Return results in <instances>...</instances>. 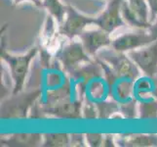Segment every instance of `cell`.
<instances>
[{"instance_id": "26", "label": "cell", "mask_w": 157, "mask_h": 147, "mask_svg": "<svg viewBox=\"0 0 157 147\" xmlns=\"http://www.w3.org/2000/svg\"><path fill=\"white\" fill-rule=\"evenodd\" d=\"M149 30L153 32V34H155L156 35H157V17H156V19L153 21V23L151 24V27L149 28Z\"/></svg>"}, {"instance_id": "6", "label": "cell", "mask_w": 157, "mask_h": 147, "mask_svg": "<svg viewBox=\"0 0 157 147\" xmlns=\"http://www.w3.org/2000/svg\"><path fill=\"white\" fill-rule=\"evenodd\" d=\"M94 18L87 17L77 12L73 7L67 6V14L63 21L59 25L58 32L69 39L78 37L88 26L94 25Z\"/></svg>"}, {"instance_id": "7", "label": "cell", "mask_w": 157, "mask_h": 147, "mask_svg": "<svg viewBox=\"0 0 157 147\" xmlns=\"http://www.w3.org/2000/svg\"><path fill=\"white\" fill-rule=\"evenodd\" d=\"M140 72L148 78L157 76V39L152 43L127 53Z\"/></svg>"}, {"instance_id": "3", "label": "cell", "mask_w": 157, "mask_h": 147, "mask_svg": "<svg viewBox=\"0 0 157 147\" xmlns=\"http://www.w3.org/2000/svg\"><path fill=\"white\" fill-rule=\"evenodd\" d=\"M157 39V35L149 29H135L123 32L111 41L110 47L117 52L128 53L130 51L147 46Z\"/></svg>"}, {"instance_id": "14", "label": "cell", "mask_w": 157, "mask_h": 147, "mask_svg": "<svg viewBox=\"0 0 157 147\" xmlns=\"http://www.w3.org/2000/svg\"><path fill=\"white\" fill-rule=\"evenodd\" d=\"M42 7L47 9L50 15L56 19L59 25L66 17L67 6L63 5L61 0H42Z\"/></svg>"}, {"instance_id": "25", "label": "cell", "mask_w": 157, "mask_h": 147, "mask_svg": "<svg viewBox=\"0 0 157 147\" xmlns=\"http://www.w3.org/2000/svg\"><path fill=\"white\" fill-rule=\"evenodd\" d=\"M24 1H30L33 4H35L36 6H39V7H42V0H14V3L15 4H20Z\"/></svg>"}, {"instance_id": "4", "label": "cell", "mask_w": 157, "mask_h": 147, "mask_svg": "<svg viewBox=\"0 0 157 147\" xmlns=\"http://www.w3.org/2000/svg\"><path fill=\"white\" fill-rule=\"evenodd\" d=\"M121 15L126 25L135 29H149L151 27L150 10L147 0H123Z\"/></svg>"}, {"instance_id": "2", "label": "cell", "mask_w": 157, "mask_h": 147, "mask_svg": "<svg viewBox=\"0 0 157 147\" xmlns=\"http://www.w3.org/2000/svg\"><path fill=\"white\" fill-rule=\"evenodd\" d=\"M56 59L61 63L63 71L72 74L81 65L91 62V56L85 50L80 39H69L58 48L56 51Z\"/></svg>"}, {"instance_id": "12", "label": "cell", "mask_w": 157, "mask_h": 147, "mask_svg": "<svg viewBox=\"0 0 157 147\" xmlns=\"http://www.w3.org/2000/svg\"><path fill=\"white\" fill-rule=\"evenodd\" d=\"M43 142V134L40 133H15L8 139L1 140L3 145L29 147L37 146Z\"/></svg>"}, {"instance_id": "19", "label": "cell", "mask_w": 157, "mask_h": 147, "mask_svg": "<svg viewBox=\"0 0 157 147\" xmlns=\"http://www.w3.org/2000/svg\"><path fill=\"white\" fill-rule=\"evenodd\" d=\"M86 142L91 147H100L104 146L105 135L101 133H86Z\"/></svg>"}, {"instance_id": "22", "label": "cell", "mask_w": 157, "mask_h": 147, "mask_svg": "<svg viewBox=\"0 0 157 147\" xmlns=\"http://www.w3.org/2000/svg\"><path fill=\"white\" fill-rule=\"evenodd\" d=\"M87 143L86 142V137L84 134H78L73 133L70 134V145L71 146H85Z\"/></svg>"}, {"instance_id": "21", "label": "cell", "mask_w": 157, "mask_h": 147, "mask_svg": "<svg viewBox=\"0 0 157 147\" xmlns=\"http://www.w3.org/2000/svg\"><path fill=\"white\" fill-rule=\"evenodd\" d=\"M136 112V105H135V101H129L126 104L120 105V113L122 115L128 118V119H133L136 117L135 113Z\"/></svg>"}, {"instance_id": "17", "label": "cell", "mask_w": 157, "mask_h": 147, "mask_svg": "<svg viewBox=\"0 0 157 147\" xmlns=\"http://www.w3.org/2000/svg\"><path fill=\"white\" fill-rule=\"evenodd\" d=\"M56 19L53 17L52 15L49 14V16L47 17L46 23L44 30H43V44L45 46H48L51 43V40L53 39V37L55 36L56 31H57V27H56Z\"/></svg>"}, {"instance_id": "8", "label": "cell", "mask_w": 157, "mask_h": 147, "mask_svg": "<svg viewBox=\"0 0 157 147\" xmlns=\"http://www.w3.org/2000/svg\"><path fill=\"white\" fill-rule=\"evenodd\" d=\"M122 2L123 0H109L102 13L99 17L95 18L94 25L110 35L117 29L125 26L126 23L121 15Z\"/></svg>"}, {"instance_id": "16", "label": "cell", "mask_w": 157, "mask_h": 147, "mask_svg": "<svg viewBox=\"0 0 157 147\" xmlns=\"http://www.w3.org/2000/svg\"><path fill=\"white\" fill-rule=\"evenodd\" d=\"M97 109H98V118L99 119H109L114 116V114L120 112V105L114 101H105L98 103Z\"/></svg>"}, {"instance_id": "15", "label": "cell", "mask_w": 157, "mask_h": 147, "mask_svg": "<svg viewBox=\"0 0 157 147\" xmlns=\"http://www.w3.org/2000/svg\"><path fill=\"white\" fill-rule=\"evenodd\" d=\"M42 145L45 147H67L70 145V134L53 133L43 134Z\"/></svg>"}, {"instance_id": "23", "label": "cell", "mask_w": 157, "mask_h": 147, "mask_svg": "<svg viewBox=\"0 0 157 147\" xmlns=\"http://www.w3.org/2000/svg\"><path fill=\"white\" fill-rule=\"evenodd\" d=\"M150 10V22L151 24L157 17V0H147Z\"/></svg>"}, {"instance_id": "13", "label": "cell", "mask_w": 157, "mask_h": 147, "mask_svg": "<svg viewBox=\"0 0 157 147\" xmlns=\"http://www.w3.org/2000/svg\"><path fill=\"white\" fill-rule=\"evenodd\" d=\"M120 146L147 147L157 146V134H128L118 140Z\"/></svg>"}, {"instance_id": "5", "label": "cell", "mask_w": 157, "mask_h": 147, "mask_svg": "<svg viewBox=\"0 0 157 147\" xmlns=\"http://www.w3.org/2000/svg\"><path fill=\"white\" fill-rule=\"evenodd\" d=\"M101 56L102 61L109 65L118 79L135 81L140 77V69L127 53L112 49V51H105Z\"/></svg>"}, {"instance_id": "18", "label": "cell", "mask_w": 157, "mask_h": 147, "mask_svg": "<svg viewBox=\"0 0 157 147\" xmlns=\"http://www.w3.org/2000/svg\"><path fill=\"white\" fill-rule=\"evenodd\" d=\"M140 118L144 120L157 118V101H149L140 103Z\"/></svg>"}, {"instance_id": "20", "label": "cell", "mask_w": 157, "mask_h": 147, "mask_svg": "<svg viewBox=\"0 0 157 147\" xmlns=\"http://www.w3.org/2000/svg\"><path fill=\"white\" fill-rule=\"evenodd\" d=\"M82 113H83V118L88 119V120H94L98 118V109H97V105L93 104L91 102L85 103V105L82 108Z\"/></svg>"}, {"instance_id": "1", "label": "cell", "mask_w": 157, "mask_h": 147, "mask_svg": "<svg viewBox=\"0 0 157 147\" xmlns=\"http://www.w3.org/2000/svg\"><path fill=\"white\" fill-rule=\"evenodd\" d=\"M37 53H38V48L33 47L24 55L14 56L9 54L5 49H1V60L6 62L10 69L11 78L13 80L14 88H13V95L21 93L23 90L25 80L28 77L30 63L32 62Z\"/></svg>"}, {"instance_id": "9", "label": "cell", "mask_w": 157, "mask_h": 147, "mask_svg": "<svg viewBox=\"0 0 157 147\" xmlns=\"http://www.w3.org/2000/svg\"><path fill=\"white\" fill-rule=\"evenodd\" d=\"M78 39L81 40L85 50L91 57L96 56L101 49L110 46L112 41L110 34L98 27L95 30H85L78 36Z\"/></svg>"}, {"instance_id": "10", "label": "cell", "mask_w": 157, "mask_h": 147, "mask_svg": "<svg viewBox=\"0 0 157 147\" xmlns=\"http://www.w3.org/2000/svg\"><path fill=\"white\" fill-rule=\"evenodd\" d=\"M82 102L78 100H70V98L47 104L45 112L59 119L78 120L82 116Z\"/></svg>"}, {"instance_id": "11", "label": "cell", "mask_w": 157, "mask_h": 147, "mask_svg": "<svg viewBox=\"0 0 157 147\" xmlns=\"http://www.w3.org/2000/svg\"><path fill=\"white\" fill-rule=\"evenodd\" d=\"M16 95V94H15ZM17 100H13L10 105V109H3V114L7 113L8 116L6 118H13V119H24L28 117L29 110L33 104L35 100L40 95V90H35L33 92L24 95L23 97H19V93L17 94Z\"/></svg>"}, {"instance_id": "24", "label": "cell", "mask_w": 157, "mask_h": 147, "mask_svg": "<svg viewBox=\"0 0 157 147\" xmlns=\"http://www.w3.org/2000/svg\"><path fill=\"white\" fill-rule=\"evenodd\" d=\"M114 137L112 134H105L104 138V146H114Z\"/></svg>"}]
</instances>
